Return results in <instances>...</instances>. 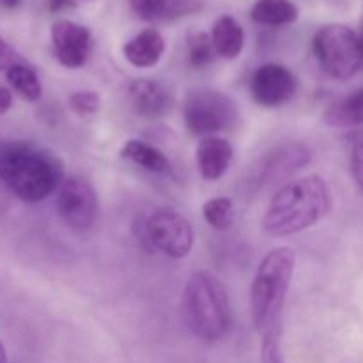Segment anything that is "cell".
I'll return each mask as SVG.
<instances>
[{"label":"cell","instance_id":"obj_20","mask_svg":"<svg viewBox=\"0 0 363 363\" xmlns=\"http://www.w3.org/2000/svg\"><path fill=\"white\" fill-rule=\"evenodd\" d=\"M202 216L206 223L215 230H227L234 223V204L227 197L209 199L202 206Z\"/></svg>","mask_w":363,"mask_h":363},{"label":"cell","instance_id":"obj_22","mask_svg":"<svg viewBox=\"0 0 363 363\" xmlns=\"http://www.w3.org/2000/svg\"><path fill=\"white\" fill-rule=\"evenodd\" d=\"M130 6L140 20H167V0H130Z\"/></svg>","mask_w":363,"mask_h":363},{"label":"cell","instance_id":"obj_13","mask_svg":"<svg viewBox=\"0 0 363 363\" xmlns=\"http://www.w3.org/2000/svg\"><path fill=\"white\" fill-rule=\"evenodd\" d=\"M131 106L135 112L145 117H160L170 108L172 98L162 84L149 78L135 80L128 89Z\"/></svg>","mask_w":363,"mask_h":363},{"label":"cell","instance_id":"obj_11","mask_svg":"<svg viewBox=\"0 0 363 363\" xmlns=\"http://www.w3.org/2000/svg\"><path fill=\"white\" fill-rule=\"evenodd\" d=\"M50 35L53 53L64 67L78 69L85 66L92 50V35L87 27L69 20H60L52 25Z\"/></svg>","mask_w":363,"mask_h":363},{"label":"cell","instance_id":"obj_29","mask_svg":"<svg viewBox=\"0 0 363 363\" xmlns=\"http://www.w3.org/2000/svg\"><path fill=\"white\" fill-rule=\"evenodd\" d=\"M20 2L21 0H0V6L6 7V9H16Z\"/></svg>","mask_w":363,"mask_h":363},{"label":"cell","instance_id":"obj_17","mask_svg":"<svg viewBox=\"0 0 363 363\" xmlns=\"http://www.w3.org/2000/svg\"><path fill=\"white\" fill-rule=\"evenodd\" d=\"M255 23L266 27H282L298 20V7L291 0H257L250 11Z\"/></svg>","mask_w":363,"mask_h":363},{"label":"cell","instance_id":"obj_14","mask_svg":"<svg viewBox=\"0 0 363 363\" xmlns=\"http://www.w3.org/2000/svg\"><path fill=\"white\" fill-rule=\"evenodd\" d=\"M165 52V39L155 28H145L124 45L123 53L135 67H152Z\"/></svg>","mask_w":363,"mask_h":363},{"label":"cell","instance_id":"obj_12","mask_svg":"<svg viewBox=\"0 0 363 363\" xmlns=\"http://www.w3.org/2000/svg\"><path fill=\"white\" fill-rule=\"evenodd\" d=\"M197 165L206 181H216L229 170L234 158V149L225 138L206 137L197 147Z\"/></svg>","mask_w":363,"mask_h":363},{"label":"cell","instance_id":"obj_2","mask_svg":"<svg viewBox=\"0 0 363 363\" xmlns=\"http://www.w3.org/2000/svg\"><path fill=\"white\" fill-rule=\"evenodd\" d=\"M0 181L23 202H41L59 190L62 163L57 156L27 142L0 147Z\"/></svg>","mask_w":363,"mask_h":363},{"label":"cell","instance_id":"obj_19","mask_svg":"<svg viewBox=\"0 0 363 363\" xmlns=\"http://www.w3.org/2000/svg\"><path fill=\"white\" fill-rule=\"evenodd\" d=\"M7 82H9L11 89L16 92L20 98H23L25 101L34 103L41 98L43 94V85L39 80L38 73H35L32 67H28L25 62L14 64L9 69L6 71Z\"/></svg>","mask_w":363,"mask_h":363},{"label":"cell","instance_id":"obj_10","mask_svg":"<svg viewBox=\"0 0 363 363\" xmlns=\"http://www.w3.org/2000/svg\"><path fill=\"white\" fill-rule=\"evenodd\" d=\"M298 80L282 64H264L250 78V94L262 106L286 105L296 94Z\"/></svg>","mask_w":363,"mask_h":363},{"label":"cell","instance_id":"obj_7","mask_svg":"<svg viewBox=\"0 0 363 363\" xmlns=\"http://www.w3.org/2000/svg\"><path fill=\"white\" fill-rule=\"evenodd\" d=\"M311 149L301 142H286L266 152L250 170V184L254 190H264L282 184L291 176L311 163Z\"/></svg>","mask_w":363,"mask_h":363},{"label":"cell","instance_id":"obj_8","mask_svg":"<svg viewBox=\"0 0 363 363\" xmlns=\"http://www.w3.org/2000/svg\"><path fill=\"white\" fill-rule=\"evenodd\" d=\"M145 238L167 257L183 259L194 247V229L176 209H156L145 222Z\"/></svg>","mask_w":363,"mask_h":363},{"label":"cell","instance_id":"obj_26","mask_svg":"<svg viewBox=\"0 0 363 363\" xmlns=\"http://www.w3.org/2000/svg\"><path fill=\"white\" fill-rule=\"evenodd\" d=\"M20 62H23L20 53H18L9 43H6L2 38H0V71H7L11 66Z\"/></svg>","mask_w":363,"mask_h":363},{"label":"cell","instance_id":"obj_30","mask_svg":"<svg viewBox=\"0 0 363 363\" xmlns=\"http://www.w3.org/2000/svg\"><path fill=\"white\" fill-rule=\"evenodd\" d=\"M0 363H7V353L2 342H0Z\"/></svg>","mask_w":363,"mask_h":363},{"label":"cell","instance_id":"obj_21","mask_svg":"<svg viewBox=\"0 0 363 363\" xmlns=\"http://www.w3.org/2000/svg\"><path fill=\"white\" fill-rule=\"evenodd\" d=\"M188 52H190V62L195 67L208 66L216 55L211 35L206 34V32H195L188 38Z\"/></svg>","mask_w":363,"mask_h":363},{"label":"cell","instance_id":"obj_15","mask_svg":"<svg viewBox=\"0 0 363 363\" xmlns=\"http://www.w3.org/2000/svg\"><path fill=\"white\" fill-rule=\"evenodd\" d=\"M211 41L216 55L236 59L245 46L243 27L233 16H220L211 28Z\"/></svg>","mask_w":363,"mask_h":363},{"label":"cell","instance_id":"obj_24","mask_svg":"<svg viewBox=\"0 0 363 363\" xmlns=\"http://www.w3.org/2000/svg\"><path fill=\"white\" fill-rule=\"evenodd\" d=\"M261 363H286L280 351V330L262 335Z\"/></svg>","mask_w":363,"mask_h":363},{"label":"cell","instance_id":"obj_18","mask_svg":"<svg viewBox=\"0 0 363 363\" xmlns=\"http://www.w3.org/2000/svg\"><path fill=\"white\" fill-rule=\"evenodd\" d=\"M326 123L335 128H347L363 124V89L353 92L342 101H337L326 112Z\"/></svg>","mask_w":363,"mask_h":363},{"label":"cell","instance_id":"obj_3","mask_svg":"<svg viewBox=\"0 0 363 363\" xmlns=\"http://www.w3.org/2000/svg\"><path fill=\"white\" fill-rule=\"evenodd\" d=\"M296 266L293 248L280 247L264 255L250 287L252 323L261 335L279 330L286 296Z\"/></svg>","mask_w":363,"mask_h":363},{"label":"cell","instance_id":"obj_5","mask_svg":"<svg viewBox=\"0 0 363 363\" xmlns=\"http://www.w3.org/2000/svg\"><path fill=\"white\" fill-rule=\"evenodd\" d=\"M319 66L337 80H347L363 66V41L360 34L346 25H326L312 41Z\"/></svg>","mask_w":363,"mask_h":363},{"label":"cell","instance_id":"obj_25","mask_svg":"<svg viewBox=\"0 0 363 363\" xmlns=\"http://www.w3.org/2000/svg\"><path fill=\"white\" fill-rule=\"evenodd\" d=\"M202 0H167V20L186 16L201 11Z\"/></svg>","mask_w":363,"mask_h":363},{"label":"cell","instance_id":"obj_6","mask_svg":"<svg viewBox=\"0 0 363 363\" xmlns=\"http://www.w3.org/2000/svg\"><path fill=\"white\" fill-rule=\"evenodd\" d=\"M238 105L230 96L213 89H199L188 94L183 106V117L188 130L201 137L229 130L238 121Z\"/></svg>","mask_w":363,"mask_h":363},{"label":"cell","instance_id":"obj_16","mask_svg":"<svg viewBox=\"0 0 363 363\" xmlns=\"http://www.w3.org/2000/svg\"><path fill=\"white\" fill-rule=\"evenodd\" d=\"M121 156L142 169L155 174H167L170 170V162L158 147L142 140H128L121 149Z\"/></svg>","mask_w":363,"mask_h":363},{"label":"cell","instance_id":"obj_27","mask_svg":"<svg viewBox=\"0 0 363 363\" xmlns=\"http://www.w3.org/2000/svg\"><path fill=\"white\" fill-rule=\"evenodd\" d=\"M351 174L363 191V144H357L351 151Z\"/></svg>","mask_w":363,"mask_h":363},{"label":"cell","instance_id":"obj_4","mask_svg":"<svg viewBox=\"0 0 363 363\" xmlns=\"http://www.w3.org/2000/svg\"><path fill=\"white\" fill-rule=\"evenodd\" d=\"M183 308L188 326L202 340L215 342L229 332V296L213 273L195 272L188 279L183 293Z\"/></svg>","mask_w":363,"mask_h":363},{"label":"cell","instance_id":"obj_23","mask_svg":"<svg viewBox=\"0 0 363 363\" xmlns=\"http://www.w3.org/2000/svg\"><path fill=\"white\" fill-rule=\"evenodd\" d=\"M99 99L98 92L92 91H78L73 92L69 96V106L80 116H91V113H96L99 108Z\"/></svg>","mask_w":363,"mask_h":363},{"label":"cell","instance_id":"obj_1","mask_svg":"<svg viewBox=\"0 0 363 363\" xmlns=\"http://www.w3.org/2000/svg\"><path fill=\"white\" fill-rule=\"evenodd\" d=\"M332 209V194L325 179L301 177L282 184L266 208L262 227L269 236H291L315 225Z\"/></svg>","mask_w":363,"mask_h":363},{"label":"cell","instance_id":"obj_9","mask_svg":"<svg viewBox=\"0 0 363 363\" xmlns=\"http://www.w3.org/2000/svg\"><path fill=\"white\" fill-rule=\"evenodd\" d=\"M98 195L84 176H71L57 190V211L67 227L78 233L91 229L98 216Z\"/></svg>","mask_w":363,"mask_h":363},{"label":"cell","instance_id":"obj_28","mask_svg":"<svg viewBox=\"0 0 363 363\" xmlns=\"http://www.w3.org/2000/svg\"><path fill=\"white\" fill-rule=\"evenodd\" d=\"M11 106H13V92L6 84L0 82V116H4Z\"/></svg>","mask_w":363,"mask_h":363}]
</instances>
